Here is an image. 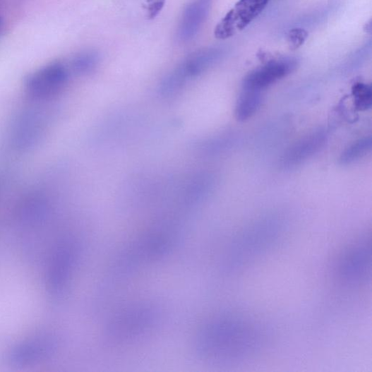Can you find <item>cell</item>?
<instances>
[{"label": "cell", "instance_id": "cell-1", "mask_svg": "<svg viewBox=\"0 0 372 372\" xmlns=\"http://www.w3.org/2000/svg\"><path fill=\"white\" fill-rule=\"evenodd\" d=\"M267 342L266 330L258 321L237 314H223L211 318L198 330L193 350L204 361L235 364L260 355Z\"/></svg>", "mask_w": 372, "mask_h": 372}, {"label": "cell", "instance_id": "cell-2", "mask_svg": "<svg viewBox=\"0 0 372 372\" xmlns=\"http://www.w3.org/2000/svg\"><path fill=\"white\" fill-rule=\"evenodd\" d=\"M284 227L275 220L260 221L233 241L224 262L228 272H236L264 256L282 239Z\"/></svg>", "mask_w": 372, "mask_h": 372}, {"label": "cell", "instance_id": "cell-3", "mask_svg": "<svg viewBox=\"0 0 372 372\" xmlns=\"http://www.w3.org/2000/svg\"><path fill=\"white\" fill-rule=\"evenodd\" d=\"M161 312L156 305L140 303L115 313L109 320L104 337L109 343L126 344L143 337L158 326Z\"/></svg>", "mask_w": 372, "mask_h": 372}, {"label": "cell", "instance_id": "cell-4", "mask_svg": "<svg viewBox=\"0 0 372 372\" xmlns=\"http://www.w3.org/2000/svg\"><path fill=\"white\" fill-rule=\"evenodd\" d=\"M371 269V239L369 234L360 236L341 253L336 265L337 279L342 285L354 288L364 284Z\"/></svg>", "mask_w": 372, "mask_h": 372}, {"label": "cell", "instance_id": "cell-5", "mask_svg": "<svg viewBox=\"0 0 372 372\" xmlns=\"http://www.w3.org/2000/svg\"><path fill=\"white\" fill-rule=\"evenodd\" d=\"M68 77V70L64 64H49L28 77L26 80L27 91L38 100H47L58 95L64 89Z\"/></svg>", "mask_w": 372, "mask_h": 372}, {"label": "cell", "instance_id": "cell-6", "mask_svg": "<svg viewBox=\"0 0 372 372\" xmlns=\"http://www.w3.org/2000/svg\"><path fill=\"white\" fill-rule=\"evenodd\" d=\"M268 3V0H239L217 25L215 37L227 40L237 35L263 11Z\"/></svg>", "mask_w": 372, "mask_h": 372}, {"label": "cell", "instance_id": "cell-7", "mask_svg": "<svg viewBox=\"0 0 372 372\" xmlns=\"http://www.w3.org/2000/svg\"><path fill=\"white\" fill-rule=\"evenodd\" d=\"M297 64L296 59L291 57L271 60L247 74L242 82V90L262 93L288 76L296 69Z\"/></svg>", "mask_w": 372, "mask_h": 372}, {"label": "cell", "instance_id": "cell-8", "mask_svg": "<svg viewBox=\"0 0 372 372\" xmlns=\"http://www.w3.org/2000/svg\"><path fill=\"white\" fill-rule=\"evenodd\" d=\"M328 136L323 131L308 135L292 145L284 155L282 164L284 167L292 168L300 165L323 148Z\"/></svg>", "mask_w": 372, "mask_h": 372}, {"label": "cell", "instance_id": "cell-9", "mask_svg": "<svg viewBox=\"0 0 372 372\" xmlns=\"http://www.w3.org/2000/svg\"><path fill=\"white\" fill-rule=\"evenodd\" d=\"M78 251L76 244H69L59 254L54 272V280L55 286L60 291L65 289L71 278L72 270L77 263Z\"/></svg>", "mask_w": 372, "mask_h": 372}, {"label": "cell", "instance_id": "cell-10", "mask_svg": "<svg viewBox=\"0 0 372 372\" xmlns=\"http://www.w3.org/2000/svg\"><path fill=\"white\" fill-rule=\"evenodd\" d=\"M211 0H193L187 7L182 21L183 36L191 37L196 33L209 11Z\"/></svg>", "mask_w": 372, "mask_h": 372}, {"label": "cell", "instance_id": "cell-11", "mask_svg": "<svg viewBox=\"0 0 372 372\" xmlns=\"http://www.w3.org/2000/svg\"><path fill=\"white\" fill-rule=\"evenodd\" d=\"M262 102V93L242 90L236 107V118L240 121L249 119L257 113Z\"/></svg>", "mask_w": 372, "mask_h": 372}, {"label": "cell", "instance_id": "cell-12", "mask_svg": "<svg viewBox=\"0 0 372 372\" xmlns=\"http://www.w3.org/2000/svg\"><path fill=\"white\" fill-rule=\"evenodd\" d=\"M46 342H33L23 344L14 354V361L20 364H30L46 356L49 346Z\"/></svg>", "mask_w": 372, "mask_h": 372}, {"label": "cell", "instance_id": "cell-13", "mask_svg": "<svg viewBox=\"0 0 372 372\" xmlns=\"http://www.w3.org/2000/svg\"><path fill=\"white\" fill-rule=\"evenodd\" d=\"M371 146L372 140L370 136L357 140L342 153L340 158V164L350 165L359 161L371 152Z\"/></svg>", "mask_w": 372, "mask_h": 372}, {"label": "cell", "instance_id": "cell-14", "mask_svg": "<svg viewBox=\"0 0 372 372\" xmlns=\"http://www.w3.org/2000/svg\"><path fill=\"white\" fill-rule=\"evenodd\" d=\"M354 105L359 111H366L372 105L371 86L363 83L354 84L352 88Z\"/></svg>", "mask_w": 372, "mask_h": 372}, {"label": "cell", "instance_id": "cell-15", "mask_svg": "<svg viewBox=\"0 0 372 372\" xmlns=\"http://www.w3.org/2000/svg\"><path fill=\"white\" fill-rule=\"evenodd\" d=\"M308 37L306 30L301 28H295L289 31L287 36V42L291 49H296L301 47Z\"/></svg>", "mask_w": 372, "mask_h": 372}, {"label": "cell", "instance_id": "cell-16", "mask_svg": "<svg viewBox=\"0 0 372 372\" xmlns=\"http://www.w3.org/2000/svg\"><path fill=\"white\" fill-rule=\"evenodd\" d=\"M95 64V57L92 55H85L73 61L72 68L77 73L89 71Z\"/></svg>", "mask_w": 372, "mask_h": 372}, {"label": "cell", "instance_id": "cell-17", "mask_svg": "<svg viewBox=\"0 0 372 372\" xmlns=\"http://www.w3.org/2000/svg\"><path fill=\"white\" fill-rule=\"evenodd\" d=\"M166 0H147L145 8L148 19L155 18L165 5Z\"/></svg>", "mask_w": 372, "mask_h": 372}, {"label": "cell", "instance_id": "cell-18", "mask_svg": "<svg viewBox=\"0 0 372 372\" xmlns=\"http://www.w3.org/2000/svg\"><path fill=\"white\" fill-rule=\"evenodd\" d=\"M371 29H372V27H371V20H369L368 23H366L365 24V26L364 28V31L366 32V33H368L370 34L371 32Z\"/></svg>", "mask_w": 372, "mask_h": 372}, {"label": "cell", "instance_id": "cell-19", "mask_svg": "<svg viewBox=\"0 0 372 372\" xmlns=\"http://www.w3.org/2000/svg\"><path fill=\"white\" fill-rule=\"evenodd\" d=\"M2 25H3V21H2L1 18H0V30H1L2 28Z\"/></svg>", "mask_w": 372, "mask_h": 372}]
</instances>
